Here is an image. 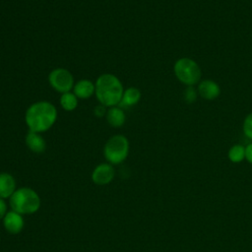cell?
<instances>
[{
	"label": "cell",
	"mask_w": 252,
	"mask_h": 252,
	"mask_svg": "<svg viewBox=\"0 0 252 252\" xmlns=\"http://www.w3.org/2000/svg\"><path fill=\"white\" fill-rule=\"evenodd\" d=\"M228 158L232 162H240L245 158V148L241 145H234L228 152Z\"/></svg>",
	"instance_id": "2e32d148"
},
{
	"label": "cell",
	"mask_w": 252,
	"mask_h": 252,
	"mask_svg": "<svg viewBox=\"0 0 252 252\" xmlns=\"http://www.w3.org/2000/svg\"><path fill=\"white\" fill-rule=\"evenodd\" d=\"M10 205L13 211L21 215H32L39 209L40 199L32 189L22 187L10 197Z\"/></svg>",
	"instance_id": "3957f363"
},
{
	"label": "cell",
	"mask_w": 252,
	"mask_h": 252,
	"mask_svg": "<svg viewBox=\"0 0 252 252\" xmlns=\"http://www.w3.org/2000/svg\"><path fill=\"white\" fill-rule=\"evenodd\" d=\"M105 118L107 123L112 127H121L126 120V116L124 114L123 109L120 106H112L109 107L106 111Z\"/></svg>",
	"instance_id": "4fadbf2b"
},
{
	"label": "cell",
	"mask_w": 252,
	"mask_h": 252,
	"mask_svg": "<svg viewBox=\"0 0 252 252\" xmlns=\"http://www.w3.org/2000/svg\"><path fill=\"white\" fill-rule=\"evenodd\" d=\"M48 83L53 90L60 94L70 92L75 85L73 75L64 68L53 69L48 74Z\"/></svg>",
	"instance_id": "8992f818"
},
{
	"label": "cell",
	"mask_w": 252,
	"mask_h": 252,
	"mask_svg": "<svg viewBox=\"0 0 252 252\" xmlns=\"http://www.w3.org/2000/svg\"><path fill=\"white\" fill-rule=\"evenodd\" d=\"M16 181L14 177L6 172L0 173V198H9L16 191Z\"/></svg>",
	"instance_id": "7c38bea8"
},
{
	"label": "cell",
	"mask_w": 252,
	"mask_h": 252,
	"mask_svg": "<svg viewBox=\"0 0 252 252\" xmlns=\"http://www.w3.org/2000/svg\"><path fill=\"white\" fill-rule=\"evenodd\" d=\"M129 154V141L124 135L110 137L104 145L103 155L110 164H119L126 159Z\"/></svg>",
	"instance_id": "277c9868"
},
{
	"label": "cell",
	"mask_w": 252,
	"mask_h": 252,
	"mask_svg": "<svg viewBox=\"0 0 252 252\" xmlns=\"http://www.w3.org/2000/svg\"><path fill=\"white\" fill-rule=\"evenodd\" d=\"M243 132L249 139H252V112L248 114L244 120Z\"/></svg>",
	"instance_id": "e0dca14e"
},
{
	"label": "cell",
	"mask_w": 252,
	"mask_h": 252,
	"mask_svg": "<svg viewBox=\"0 0 252 252\" xmlns=\"http://www.w3.org/2000/svg\"><path fill=\"white\" fill-rule=\"evenodd\" d=\"M3 224L5 229L12 233V234H17L19 233L23 227H24V219L21 214L11 211L5 215L3 218Z\"/></svg>",
	"instance_id": "ba28073f"
},
{
	"label": "cell",
	"mask_w": 252,
	"mask_h": 252,
	"mask_svg": "<svg viewBox=\"0 0 252 252\" xmlns=\"http://www.w3.org/2000/svg\"><path fill=\"white\" fill-rule=\"evenodd\" d=\"M106 107L102 104H98L96 105L94 108V114L96 116V117H102V116H105L106 114Z\"/></svg>",
	"instance_id": "d6986e66"
},
{
	"label": "cell",
	"mask_w": 252,
	"mask_h": 252,
	"mask_svg": "<svg viewBox=\"0 0 252 252\" xmlns=\"http://www.w3.org/2000/svg\"><path fill=\"white\" fill-rule=\"evenodd\" d=\"M94 94L99 104L105 107H112L119 105L124 88L120 80L113 74H102L94 83Z\"/></svg>",
	"instance_id": "7a4b0ae2"
},
{
	"label": "cell",
	"mask_w": 252,
	"mask_h": 252,
	"mask_svg": "<svg viewBox=\"0 0 252 252\" xmlns=\"http://www.w3.org/2000/svg\"><path fill=\"white\" fill-rule=\"evenodd\" d=\"M140 98H141L140 90L135 87H130V88L124 90L121 101L118 106H120L122 108V107H128V106L135 105L136 103L139 102Z\"/></svg>",
	"instance_id": "5bb4252c"
},
{
	"label": "cell",
	"mask_w": 252,
	"mask_h": 252,
	"mask_svg": "<svg viewBox=\"0 0 252 252\" xmlns=\"http://www.w3.org/2000/svg\"><path fill=\"white\" fill-rule=\"evenodd\" d=\"M26 145L32 152L35 154L43 153L46 148L45 140L42 138L40 133H36L32 131H29V133L27 134Z\"/></svg>",
	"instance_id": "8fae6325"
},
{
	"label": "cell",
	"mask_w": 252,
	"mask_h": 252,
	"mask_svg": "<svg viewBox=\"0 0 252 252\" xmlns=\"http://www.w3.org/2000/svg\"><path fill=\"white\" fill-rule=\"evenodd\" d=\"M197 97V93L195 91V89L192 86H189L186 90H185V94H184V98L186 100L187 103H192L196 100Z\"/></svg>",
	"instance_id": "ac0fdd59"
},
{
	"label": "cell",
	"mask_w": 252,
	"mask_h": 252,
	"mask_svg": "<svg viewBox=\"0 0 252 252\" xmlns=\"http://www.w3.org/2000/svg\"><path fill=\"white\" fill-rule=\"evenodd\" d=\"M174 73L176 78L183 84L194 86L200 81L201 70L199 65L192 59L184 57L178 59L174 64Z\"/></svg>",
	"instance_id": "5b68a950"
},
{
	"label": "cell",
	"mask_w": 252,
	"mask_h": 252,
	"mask_svg": "<svg viewBox=\"0 0 252 252\" xmlns=\"http://www.w3.org/2000/svg\"><path fill=\"white\" fill-rule=\"evenodd\" d=\"M198 93L203 98L212 100L220 95V89L216 82L211 80H205L199 84Z\"/></svg>",
	"instance_id": "30bf717a"
},
{
	"label": "cell",
	"mask_w": 252,
	"mask_h": 252,
	"mask_svg": "<svg viewBox=\"0 0 252 252\" xmlns=\"http://www.w3.org/2000/svg\"><path fill=\"white\" fill-rule=\"evenodd\" d=\"M60 105L66 111H73L78 106V97L75 95L74 93L68 92L61 94L60 96Z\"/></svg>",
	"instance_id": "9a60e30c"
},
{
	"label": "cell",
	"mask_w": 252,
	"mask_h": 252,
	"mask_svg": "<svg viewBox=\"0 0 252 252\" xmlns=\"http://www.w3.org/2000/svg\"><path fill=\"white\" fill-rule=\"evenodd\" d=\"M57 119V109L49 101L40 100L31 104L25 113V122L30 131L42 133L49 130Z\"/></svg>",
	"instance_id": "6da1fadb"
},
{
	"label": "cell",
	"mask_w": 252,
	"mask_h": 252,
	"mask_svg": "<svg viewBox=\"0 0 252 252\" xmlns=\"http://www.w3.org/2000/svg\"><path fill=\"white\" fill-rule=\"evenodd\" d=\"M245 158L252 164V143L245 148Z\"/></svg>",
	"instance_id": "ffe728a7"
},
{
	"label": "cell",
	"mask_w": 252,
	"mask_h": 252,
	"mask_svg": "<svg viewBox=\"0 0 252 252\" xmlns=\"http://www.w3.org/2000/svg\"><path fill=\"white\" fill-rule=\"evenodd\" d=\"M6 211H7L6 203L4 202V200L2 198H0V220L5 217V215L7 214Z\"/></svg>",
	"instance_id": "44dd1931"
},
{
	"label": "cell",
	"mask_w": 252,
	"mask_h": 252,
	"mask_svg": "<svg viewBox=\"0 0 252 252\" xmlns=\"http://www.w3.org/2000/svg\"><path fill=\"white\" fill-rule=\"evenodd\" d=\"M94 84L88 79H83L76 82L73 87V93L78 98L81 99L90 98L93 94H94Z\"/></svg>",
	"instance_id": "9c48e42d"
},
{
	"label": "cell",
	"mask_w": 252,
	"mask_h": 252,
	"mask_svg": "<svg viewBox=\"0 0 252 252\" xmlns=\"http://www.w3.org/2000/svg\"><path fill=\"white\" fill-rule=\"evenodd\" d=\"M113 177L114 168L110 163L98 164L92 173V179L97 185H106L112 181Z\"/></svg>",
	"instance_id": "52a82bcc"
}]
</instances>
